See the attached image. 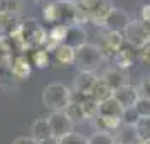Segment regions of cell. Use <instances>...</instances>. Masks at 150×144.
<instances>
[{
    "label": "cell",
    "mask_w": 150,
    "mask_h": 144,
    "mask_svg": "<svg viewBox=\"0 0 150 144\" xmlns=\"http://www.w3.org/2000/svg\"><path fill=\"white\" fill-rule=\"evenodd\" d=\"M105 82L110 85V88L115 92L116 88H120V87H123V85H127V75L123 73V69H120V68H108L105 73H103V76H101Z\"/></svg>",
    "instance_id": "14"
},
{
    "label": "cell",
    "mask_w": 150,
    "mask_h": 144,
    "mask_svg": "<svg viewBox=\"0 0 150 144\" xmlns=\"http://www.w3.org/2000/svg\"><path fill=\"white\" fill-rule=\"evenodd\" d=\"M54 61L59 66H68V64H74L76 61V49L68 46V44H61L59 48L54 51Z\"/></svg>",
    "instance_id": "15"
},
{
    "label": "cell",
    "mask_w": 150,
    "mask_h": 144,
    "mask_svg": "<svg viewBox=\"0 0 150 144\" xmlns=\"http://www.w3.org/2000/svg\"><path fill=\"white\" fill-rule=\"evenodd\" d=\"M62 5L59 2H49L46 7L42 9V19L49 24H57L64 19V12L61 10Z\"/></svg>",
    "instance_id": "16"
},
{
    "label": "cell",
    "mask_w": 150,
    "mask_h": 144,
    "mask_svg": "<svg viewBox=\"0 0 150 144\" xmlns=\"http://www.w3.org/2000/svg\"><path fill=\"white\" fill-rule=\"evenodd\" d=\"M71 48H81L84 44H88V32L84 31L83 26H76V24H69V29H68V37H66V42Z\"/></svg>",
    "instance_id": "11"
},
{
    "label": "cell",
    "mask_w": 150,
    "mask_h": 144,
    "mask_svg": "<svg viewBox=\"0 0 150 144\" xmlns=\"http://www.w3.org/2000/svg\"><path fill=\"white\" fill-rule=\"evenodd\" d=\"M32 64H34L35 68L39 69H44L47 68L49 64H51V53L46 51L44 48H39V49H34V53H32Z\"/></svg>",
    "instance_id": "21"
},
{
    "label": "cell",
    "mask_w": 150,
    "mask_h": 144,
    "mask_svg": "<svg viewBox=\"0 0 150 144\" xmlns=\"http://www.w3.org/2000/svg\"><path fill=\"white\" fill-rule=\"evenodd\" d=\"M135 144H150V143H145V141H137Z\"/></svg>",
    "instance_id": "33"
},
{
    "label": "cell",
    "mask_w": 150,
    "mask_h": 144,
    "mask_svg": "<svg viewBox=\"0 0 150 144\" xmlns=\"http://www.w3.org/2000/svg\"><path fill=\"white\" fill-rule=\"evenodd\" d=\"M10 144H41V143H37L32 136H19L15 137Z\"/></svg>",
    "instance_id": "28"
},
{
    "label": "cell",
    "mask_w": 150,
    "mask_h": 144,
    "mask_svg": "<svg viewBox=\"0 0 150 144\" xmlns=\"http://www.w3.org/2000/svg\"><path fill=\"white\" fill-rule=\"evenodd\" d=\"M111 61H115V66L120 69H125V68H130L133 61H135V48L133 46H130L128 42L123 46L115 56H113V59Z\"/></svg>",
    "instance_id": "13"
},
{
    "label": "cell",
    "mask_w": 150,
    "mask_h": 144,
    "mask_svg": "<svg viewBox=\"0 0 150 144\" xmlns=\"http://www.w3.org/2000/svg\"><path fill=\"white\" fill-rule=\"evenodd\" d=\"M66 114H68V117L76 124H83V122H86L88 120V115H86V112H84V109H83V103L81 100L78 98V100H74L73 98V102L68 105V109L64 110Z\"/></svg>",
    "instance_id": "19"
},
{
    "label": "cell",
    "mask_w": 150,
    "mask_h": 144,
    "mask_svg": "<svg viewBox=\"0 0 150 144\" xmlns=\"http://www.w3.org/2000/svg\"><path fill=\"white\" fill-rule=\"evenodd\" d=\"M127 44L125 41V36L122 32H108V34L103 37V42H101V51L105 58H110V59H113V56L120 51Z\"/></svg>",
    "instance_id": "8"
},
{
    "label": "cell",
    "mask_w": 150,
    "mask_h": 144,
    "mask_svg": "<svg viewBox=\"0 0 150 144\" xmlns=\"http://www.w3.org/2000/svg\"><path fill=\"white\" fill-rule=\"evenodd\" d=\"M57 144H89V139L86 136H83V134L73 132V134H69V136L59 139Z\"/></svg>",
    "instance_id": "25"
},
{
    "label": "cell",
    "mask_w": 150,
    "mask_h": 144,
    "mask_svg": "<svg viewBox=\"0 0 150 144\" xmlns=\"http://www.w3.org/2000/svg\"><path fill=\"white\" fill-rule=\"evenodd\" d=\"M137 112L140 117H150V97H140L135 105Z\"/></svg>",
    "instance_id": "26"
},
{
    "label": "cell",
    "mask_w": 150,
    "mask_h": 144,
    "mask_svg": "<svg viewBox=\"0 0 150 144\" xmlns=\"http://www.w3.org/2000/svg\"><path fill=\"white\" fill-rule=\"evenodd\" d=\"M105 54L98 44H84L76 49V68L79 73H96L103 66Z\"/></svg>",
    "instance_id": "2"
},
{
    "label": "cell",
    "mask_w": 150,
    "mask_h": 144,
    "mask_svg": "<svg viewBox=\"0 0 150 144\" xmlns=\"http://www.w3.org/2000/svg\"><path fill=\"white\" fill-rule=\"evenodd\" d=\"M84 9H88L89 12V22H93L96 26H105L113 5L110 4V0H96L89 7H84Z\"/></svg>",
    "instance_id": "7"
},
{
    "label": "cell",
    "mask_w": 150,
    "mask_h": 144,
    "mask_svg": "<svg viewBox=\"0 0 150 144\" xmlns=\"http://www.w3.org/2000/svg\"><path fill=\"white\" fill-rule=\"evenodd\" d=\"M56 2H59V4H68V5H76L79 0H56Z\"/></svg>",
    "instance_id": "31"
},
{
    "label": "cell",
    "mask_w": 150,
    "mask_h": 144,
    "mask_svg": "<svg viewBox=\"0 0 150 144\" xmlns=\"http://www.w3.org/2000/svg\"><path fill=\"white\" fill-rule=\"evenodd\" d=\"M32 137H34L37 143H47L49 139H52V129H51V124H49L47 117H41V119H35L32 122Z\"/></svg>",
    "instance_id": "10"
},
{
    "label": "cell",
    "mask_w": 150,
    "mask_h": 144,
    "mask_svg": "<svg viewBox=\"0 0 150 144\" xmlns=\"http://www.w3.org/2000/svg\"><path fill=\"white\" fill-rule=\"evenodd\" d=\"M89 139V144H116V137L110 132H95Z\"/></svg>",
    "instance_id": "23"
},
{
    "label": "cell",
    "mask_w": 150,
    "mask_h": 144,
    "mask_svg": "<svg viewBox=\"0 0 150 144\" xmlns=\"http://www.w3.org/2000/svg\"><path fill=\"white\" fill-rule=\"evenodd\" d=\"M73 102V90L64 83H49L42 90V103L51 112H64Z\"/></svg>",
    "instance_id": "1"
},
{
    "label": "cell",
    "mask_w": 150,
    "mask_h": 144,
    "mask_svg": "<svg viewBox=\"0 0 150 144\" xmlns=\"http://www.w3.org/2000/svg\"><path fill=\"white\" fill-rule=\"evenodd\" d=\"M123 110L125 109H123L122 105L111 97V98H108V100H105V102L100 103L98 115H103V117H122Z\"/></svg>",
    "instance_id": "18"
},
{
    "label": "cell",
    "mask_w": 150,
    "mask_h": 144,
    "mask_svg": "<svg viewBox=\"0 0 150 144\" xmlns=\"http://www.w3.org/2000/svg\"><path fill=\"white\" fill-rule=\"evenodd\" d=\"M10 73L17 80H27L29 76H30V73H32V63L29 61L25 56H17V58L12 59Z\"/></svg>",
    "instance_id": "12"
},
{
    "label": "cell",
    "mask_w": 150,
    "mask_h": 144,
    "mask_svg": "<svg viewBox=\"0 0 150 144\" xmlns=\"http://www.w3.org/2000/svg\"><path fill=\"white\" fill-rule=\"evenodd\" d=\"M96 82H98L96 73H79L74 80V88H73V92L78 93L79 97H89Z\"/></svg>",
    "instance_id": "9"
},
{
    "label": "cell",
    "mask_w": 150,
    "mask_h": 144,
    "mask_svg": "<svg viewBox=\"0 0 150 144\" xmlns=\"http://www.w3.org/2000/svg\"><path fill=\"white\" fill-rule=\"evenodd\" d=\"M32 2H35V4H42V2H46V0H32Z\"/></svg>",
    "instance_id": "34"
},
{
    "label": "cell",
    "mask_w": 150,
    "mask_h": 144,
    "mask_svg": "<svg viewBox=\"0 0 150 144\" xmlns=\"http://www.w3.org/2000/svg\"><path fill=\"white\" fill-rule=\"evenodd\" d=\"M123 36H125V41L138 51L150 44V27L142 19H132Z\"/></svg>",
    "instance_id": "3"
},
{
    "label": "cell",
    "mask_w": 150,
    "mask_h": 144,
    "mask_svg": "<svg viewBox=\"0 0 150 144\" xmlns=\"http://www.w3.org/2000/svg\"><path fill=\"white\" fill-rule=\"evenodd\" d=\"M142 21L150 27V4H145L142 7Z\"/></svg>",
    "instance_id": "30"
},
{
    "label": "cell",
    "mask_w": 150,
    "mask_h": 144,
    "mask_svg": "<svg viewBox=\"0 0 150 144\" xmlns=\"http://www.w3.org/2000/svg\"><path fill=\"white\" fill-rule=\"evenodd\" d=\"M130 22H132V19H130V15L123 9L113 7L108 15V19H106V22H105V27L108 29L110 32H122V34H125V31L130 26Z\"/></svg>",
    "instance_id": "5"
},
{
    "label": "cell",
    "mask_w": 150,
    "mask_h": 144,
    "mask_svg": "<svg viewBox=\"0 0 150 144\" xmlns=\"http://www.w3.org/2000/svg\"><path fill=\"white\" fill-rule=\"evenodd\" d=\"M93 2H96V0H79L78 4H81L83 7H89V5H91Z\"/></svg>",
    "instance_id": "32"
},
{
    "label": "cell",
    "mask_w": 150,
    "mask_h": 144,
    "mask_svg": "<svg viewBox=\"0 0 150 144\" xmlns=\"http://www.w3.org/2000/svg\"><path fill=\"white\" fill-rule=\"evenodd\" d=\"M91 98L95 100V102L101 103L105 102V100H108V98H111L113 97V90L110 88V85L103 78H98V82L95 83V87H93V90H91Z\"/></svg>",
    "instance_id": "17"
},
{
    "label": "cell",
    "mask_w": 150,
    "mask_h": 144,
    "mask_svg": "<svg viewBox=\"0 0 150 144\" xmlns=\"http://www.w3.org/2000/svg\"><path fill=\"white\" fill-rule=\"evenodd\" d=\"M140 59H142L145 64H149L150 66V44L149 46H145L143 49H140Z\"/></svg>",
    "instance_id": "29"
},
{
    "label": "cell",
    "mask_w": 150,
    "mask_h": 144,
    "mask_svg": "<svg viewBox=\"0 0 150 144\" xmlns=\"http://www.w3.org/2000/svg\"><path fill=\"white\" fill-rule=\"evenodd\" d=\"M19 26V17L14 12L0 10V32H12Z\"/></svg>",
    "instance_id": "20"
},
{
    "label": "cell",
    "mask_w": 150,
    "mask_h": 144,
    "mask_svg": "<svg viewBox=\"0 0 150 144\" xmlns=\"http://www.w3.org/2000/svg\"><path fill=\"white\" fill-rule=\"evenodd\" d=\"M47 119L51 124V129H52V137L57 141L74 132V122L68 117L66 112H51Z\"/></svg>",
    "instance_id": "4"
},
{
    "label": "cell",
    "mask_w": 150,
    "mask_h": 144,
    "mask_svg": "<svg viewBox=\"0 0 150 144\" xmlns=\"http://www.w3.org/2000/svg\"><path fill=\"white\" fill-rule=\"evenodd\" d=\"M113 98L122 105L123 109H132L138 102L140 92H138L137 87H132L130 83H127V85H123V87H120V88H116L113 92Z\"/></svg>",
    "instance_id": "6"
},
{
    "label": "cell",
    "mask_w": 150,
    "mask_h": 144,
    "mask_svg": "<svg viewBox=\"0 0 150 144\" xmlns=\"http://www.w3.org/2000/svg\"><path fill=\"white\" fill-rule=\"evenodd\" d=\"M122 120H123V125L135 127V124L140 120V115H138V112H137L135 107H132V109H125L123 110V115H122Z\"/></svg>",
    "instance_id": "24"
},
{
    "label": "cell",
    "mask_w": 150,
    "mask_h": 144,
    "mask_svg": "<svg viewBox=\"0 0 150 144\" xmlns=\"http://www.w3.org/2000/svg\"><path fill=\"white\" fill-rule=\"evenodd\" d=\"M135 132L138 141L150 143V117H140V120L135 124Z\"/></svg>",
    "instance_id": "22"
},
{
    "label": "cell",
    "mask_w": 150,
    "mask_h": 144,
    "mask_svg": "<svg viewBox=\"0 0 150 144\" xmlns=\"http://www.w3.org/2000/svg\"><path fill=\"white\" fill-rule=\"evenodd\" d=\"M12 51V39L7 36H0V58H8Z\"/></svg>",
    "instance_id": "27"
}]
</instances>
